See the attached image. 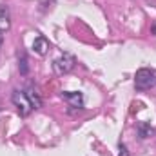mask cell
I'll use <instances>...</instances> for the list:
<instances>
[{"label": "cell", "mask_w": 156, "mask_h": 156, "mask_svg": "<svg viewBox=\"0 0 156 156\" xmlns=\"http://www.w3.org/2000/svg\"><path fill=\"white\" fill-rule=\"evenodd\" d=\"M156 85V69H149V67H142L136 71V76H134V87L138 91H144V89H151Z\"/></svg>", "instance_id": "6da1fadb"}, {"label": "cell", "mask_w": 156, "mask_h": 156, "mask_svg": "<svg viewBox=\"0 0 156 156\" xmlns=\"http://www.w3.org/2000/svg\"><path fill=\"white\" fill-rule=\"evenodd\" d=\"M11 102L15 104V107H16V111H18L20 116H27L33 111V105H31L29 98L26 96L24 89H15L13 94H11Z\"/></svg>", "instance_id": "7a4b0ae2"}, {"label": "cell", "mask_w": 156, "mask_h": 156, "mask_svg": "<svg viewBox=\"0 0 156 156\" xmlns=\"http://www.w3.org/2000/svg\"><path fill=\"white\" fill-rule=\"evenodd\" d=\"M75 66H76L75 56H71V55H62V56H58V58L53 62V71L62 76V75H67L69 71H73Z\"/></svg>", "instance_id": "3957f363"}, {"label": "cell", "mask_w": 156, "mask_h": 156, "mask_svg": "<svg viewBox=\"0 0 156 156\" xmlns=\"http://www.w3.org/2000/svg\"><path fill=\"white\" fill-rule=\"evenodd\" d=\"M62 98L69 104V107H73L75 111L83 109V94L80 91H66L62 93Z\"/></svg>", "instance_id": "277c9868"}, {"label": "cell", "mask_w": 156, "mask_h": 156, "mask_svg": "<svg viewBox=\"0 0 156 156\" xmlns=\"http://www.w3.org/2000/svg\"><path fill=\"white\" fill-rule=\"evenodd\" d=\"M47 49H49V42L45 37H37L35 42H33V51L40 55V56H44L45 53H47Z\"/></svg>", "instance_id": "5b68a950"}, {"label": "cell", "mask_w": 156, "mask_h": 156, "mask_svg": "<svg viewBox=\"0 0 156 156\" xmlns=\"http://www.w3.org/2000/svg\"><path fill=\"white\" fill-rule=\"evenodd\" d=\"M11 27V15L7 5H0V31H7Z\"/></svg>", "instance_id": "8992f818"}, {"label": "cell", "mask_w": 156, "mask_h": 156, "mask_svg": "<svg viewBox=\"0 0 156 156\" xmlns=\"http://www.w3.org/2000/svg\"><path fill=\"white\" fill-rule=\"evenodd\" d=\"M24 93H26V96L29 98V102H31V105H33V109H40L42 107V100H40V96H38V93L35 91V87H26L24 89Z\"/></svg>", "instance_id": "52a82bcc"}, {"label": "cell", "mask_w": 156, "mask_h": 156, "mask_svg": "<svg viewBox=\"0 0 156 156\" xmlns=\"http://www.w3.org/2000/svg\"><path fill=\"white\" fill-rule=\"evenodd\" d=\"M136 129H138V136H140L142 140H145V138H149V136L154 134V127H151V125L145 123V122H140Z\"/></svg>", "instance_id": "ba28073f"}, {"label": "cell", "mask_w": 156, "mask_h": 156, "mask_svg": "<svg viewBox=\"0 0 156 156\" xmlns=\"http://www.w3.org/2000/svg\"><path fill=\"white\" fill-rule=\"evenodd\" d=\"M18 69H20L22 75H27V56H26L24 53H22L20 58H18Z\"/></svg>", "instance_id": "9c48e42d"}, {"label": "cell", "mask_w": 156, "mask_h": 156, "mask_svg": "<svg viewBox=\"0 0 156 156\" xmlns=\"http://www.w3.org/2000/svg\"><path fill=\"white\" fill-rule=\"evenodd\" d=\"M118 156H129V151H127V147L122 144L120 145V153H118Z\"/></svg>", "instance_id": "30bf717a"}, {"label": "cell", "mask_w": 156, "mask_h": 156, "mask_svg": "<svg viewBox=\"0 0 156 156\" xmlns=\"http://www.w3.org/2000/svg\"><path fill=\"white\" fill-rule=\"evenodd\" d=\"M2 42H4V35H2V31H0V45H2Z\"/></svg>", "instance_id": "8fae6325"}]
</instances>
